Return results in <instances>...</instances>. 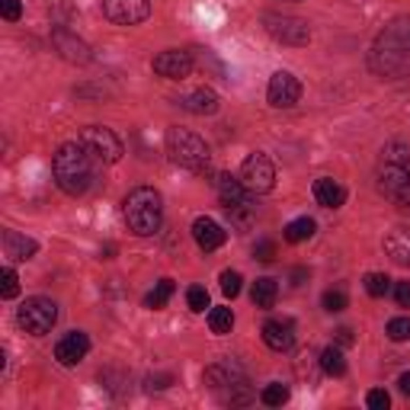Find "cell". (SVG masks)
<instances>
[{
    "mask_svg": "<svg viewBox=\"0 0 410 410\" xmlns=\"http://www.w3.org/2000/svg\"><path fill=\"white\" fill-rule=\"evenodd\" d=\"M52 174L55 183H58L61 192L68 196H84L90 190V180H93V164H90V148L87 145H61L52 157Z\"/></svg>",
    "mask_w": 410,
    "mask_h": 410,
    "instance_id": "6da1fadb",
    "label": "cell"
},
{
    "mask_svg": "<svg viewBox=\"0 0 410 410\" xmlns=\"http://www.w3.org/2000/svg\"><path fill=\"white\" fill-rule=\"evenodd\" d=\"M122 215H125V225H129L132 234L138 237H151L164 221V205H160V192L151 186H138L125 196L122 202Z\"/></svg>",
    "mask_w": 410,
    "mask_h": 410,
    "instance_id": "7a4b0ae2",
    "label": "cell"
},
{
    "mask_svg": "<svg viewBox=\"0 0 410 410\" xmlns=\"http://www.w3.org/2000/svg\"><path fill=\"white\" fill-rule=\"evenodd\" d=\"M410 58V20H395L372 45V68L379 74H397Z\"/></svg>",
    "mask_w": 410,
    "mask_h": 410,
    "instance_id": "3957f363",
    "label": "cell"
},
{
    "mask_svg": "<svg viewBox=\"0 0 410 410\" xmlns=\"http://www.w3.org/2000/svg\"><path fill=\"white\" fill-rule=\"evenodd\" d=\"M167 154L174 164L192 170V174L208 170V145L190 129H170L167 132Z\"/></svg>",
    "mask_w": 410,
    "mask_h": 410,
    "instance_id": "277c9868",
    "label": "cell"
},
{
    "mask_svg": "<svg viewBox=\"0 0 410 410\" xmlns=\"http://www.w3.org/2000/svg\"><path fill=\"white\" fill-rule=\"evenodd\" d=\"M16 320H20V327H23L26 334L42 337V334H48L55 327V320H58V304L48 302V298H29V302H23V308L16 311Z\"/></svg>",
    "mask_w": 410,
    "mask_h": 410,
    "instance_id": "5b68a950",
    "label": "cell"
},
{
    "mask_svg": "<svg viewBox=\"0 0 410 410\" xmlns=\"http://www.w3.org/2000/svg\"><path fill=\"white\" fill-rule=\"evenodd\" d=\"M241 183L247 186V192H253V196H263V192H269L276 186V167L273 160L266 157V154H250V157L241 164Z\"/></svg>",
    "mask_w": 410,
    "mask_h": 410,
    "instance_id": "8992f818",
    "label": "cell"
},
{
    "mask_svg": "<svg viewBox=\"0 0 410 410\" xmlns=\"http://www.w3.org/2000/svg\"><path fill=\"white\" fill-rule=\"evenodd\" d=\"M263 26H266V32H269L276 42H282V45H308V42H311V29H308V23L298 20V16L266 13Z\"/></svg>",
    "mask_w": 410,
    "mask_h": 410,
    "instance_id": "52a82bcc",
    "label": "cell"
},
{
    "mask_svg": "<svg viewBox=\"0 0 410 410\" xmlns=\"http://www.w3.org/2000/svg\"><path fill=\"white\" fill-rule=\"evenodd\" d=\"M379 190L385 192L401 212H410V170L407 167H401V164H385L379 174Z\"/></svg>",
    "mask_w": 410,
    "mask_h": 410,
    "instance_id": "ba28073f",
    "label": "cell"
},
{
    "mask_svg": "<svg viewBox=\"0 0 410 410\" xmlns=\"http://www.w3.org/2000/svg\"><path fill=\"white\" fill-rule=\"evenodd\" d=\"M80 145L90 148V154H97L99 160H106V164H115L122 157V141L115 138L113 129H103V125H87L84 135H80Z\"/></svg>",
    "mask_w": 410,
    "mask_h": 410,
    "instance_id": "9c48e42d",
    "label": "cell"
},
{
    "mask_svg": "<svg viewBox=\"0 0 410 410\" xmlns=\"http://www.w3.org/2000/svg\"><path fill=\"white\" fill-rule=\"evenodd\" d=\"M103 16L115 26H138L151 16L148 0H103Z\"/></svg>",
    "mask_w": 410,
    "mask_h": 410,
    "instance_id": "30bf717a",
    "label": "cell"
},
{
    "mask_svg": "<svg viewBox=\"0 0 410 410\" xmlns=\"http://www.w3.org/2000/svg\"><path fill=\"white\" fill-rule=\"evenodd\" d=\"M52 45L58 48V55L64 61H71V64H87V61L93 58L90 45H87L84 38H77L71 29H64V26H55L52 29Z\"/></svg>",
    "mask_w": 410,
    "mask_h": 410,
    "instance_id": "8fae6325",
    "label": "cell"
},
{
    "mask_svg": "<svg viewBox=\"0 0 410 410\" xmlns=\"http://www.w3.org/2000/svg\"><path fill=\"white\" fill-rule=\"evenodd\" d=\"M266 97H269V103H273L276 109H289V106H295L298 97H302V84H298L289 71H276V74L269 77Z\"/></svg>",
    "mask_w": 410,
    "mask_h": 410,
    "instance_id": "7c38bea8",
    "label": "cell"
},
{
    "mask_svg": "<svg viewBox=\"0 0 410 410\" xmlns=\"http://www.w3.org/2000/svg\"><path fill=\"white\" fill-rule=\"evenodd\" d=\"M154 71H157L160 77H167V80H183V77H190V71H192V55L180 52V48L160 52L157 58H154Z\"/></svg>",
    "mask_w": 410,
    "mask_h": 410,
    "instance_id": "4fadbf2b",
    "label": "cell"
},
{
    "mask_svg": "<svg viewBox=\"0 0 410 410\" xmlns=\"http://www.w3.org/2000/svg\"><path fill=\"white\" fill-rule=\"evenodd\" d=\"M90 353V337L80 334V330H74V334H68L64 340H58V346H55V359H58L61 365H77L80 359Z\"/></svg>",
    "mask_w": 410,
    "mask_h": 410,
    "instance_id": "5bb4252c",
    "label": "cell"
},
{
    "mask_svg": "<svg viewBox=\"0 0 410 410\" xmlns=\"http://www.w3.org/2000/svg\"><path fill=\"white\" fill-rule=\"evenodd\" d=\"M263 343L276 353H289L295 346V324L292 320H269L263 327Z\"/></svg>",
    "mask_w": 410,
    "mask_h": 410,
    "instance_id": "9a60e30c",
    "label": "cell"
},
{
    "mask_svg": "<svg viewBox=\"0 0 410 410\" xmlns=\"http://www.w3.org/2000/svg\"><path fill=\"white\" fill-rule=\"evenodd\" d=\"M192 237H196L199 250L212 253V250H218L221 243H225V237H228V234L221 231L218 221H212V218H196V221H192Z\"/></svg>",
    "mask_w": 410,
    "mask_h": 410,
    "instance_id": "2e32d148",
    "label": "cell"
},
{
    "mask_svg": "<svg viewBox=\"0 0 410 410\" xmlns=\"http://www.w3.org/2000/svg\"><path fill=\"white\" fill-rule=\"evenodd\" d=\"M38 250V243L32 241V237H23L20 231H3V253H7L10 260H32Z\"/></svg>",
    "mask_w": 410,
    "mask_h": 410,
    "instance_id": "e0dca14e",
    "label": "cell"
},
{
    "mask_svg": "<svg viewBox=\"0 0 410 410\" xmlns=\"http://www.w3.org/2000/svg\"><path fill=\"white\" fill-rule=\"evenodd\" d=\"M314 199L324 208H340L346 202V190L337 180H330V176H320V180H314Z\"/></svg>",
    "mask_w": 410,
    "mask_h": 410,
    "instance_id": "ac0fdd59",
    "label": "cell"
},
{
    "mask_svg": "<svg viewBox=\"0 0 410 410\" xmlns=\"http://www.w3.org/2000/svg\"><path fill=\"white\" fill-rule=\"evenodd\" d=\"M385 253L397 266H410V228H395L385 237Z\"/></svg>",
    "mask_w": 410,
    "mask_h": 410,
    "instance_id": "d6986e66",
    "label": "cell"
},
{
    "mask_svg": "<svg viewBox=\"0 0 410 410\" xmlns=\"http://www.w3.org/2000/svg\"><path fill=\"white\" fill-rule=\"evenodd\" d=\"M215 186H218V199H221L225 208H234V205L250 202V199H247V186H243L241 180H234V176H218Z\"/></svg>",
    "mask_w": 410,
    "mask_h": 410,
    "instance_id": "ffe728a7",
    "label": "cell"
},
{
    "mask_svg": "<svg viewBox=\"0 0 410 410\" xmlns=\"http://www.w3.org/2000/svg\"><path fill=\"white\" fill-rule=\"evenodd\" d=\"M180 106L196 113V115H212L215 109H218V97H215V90H208V87H199V90H192L190 97L180 99Z\"/></svg>",
    "mask_w": 410,
    "mask_h": 410,
    "instance_id": "44dd1931",
    "label": "cell"
},
{
    "mask_svg": "<svg viewBox=\"0 0 410 410\" xmlns=\"http://www.w3.org/2000/svg\"><path fill=\"white\" fill-rule=\"evenodd\" d=\"M250 298H253L257 308H273L276 298H279V285H276V279H257L253 282Z\"/></svg>",
    "mask_w": 410,
    "mask_h": 410,
    "instance_id": "7402d4cb",
    "label": "cell"
},
{
    "mask_svg": "<svg viewBox=\"0 0 410 410\" xmlns=\"http://www.w3.org/2000/svg\"><path fill=\"white\" fill-rule=\"evenodd\" d=\"M320 369H324V375H330V379H340V375H346V359H343V353L337 350V346H327V350L320 353Z\"/></svg>",
    "mask_w": 410,
    "mask_h": 410,
    "instance_id": "603a6c76",
    "label": "cell"
},
{
    "mask_svg": "<svg viewBox=\"0 0 410 410\" xmlns=\"http://www.w3.org/2000/svg\"><path fill=\"white\" fill-rule=\"evenodd\" d=\"M314 228H318V225H314V218H308V215H304V218H295V221L285 225V241L302 243V241H308V237L314 234Z\"/></svg>",
    "mask_w": 410,
    "mask_h": 410,
    "instance_id": "cb8c5ba5",
    "label": "cell"
},
{
    "mask_svg": "<svg viewBox=\"0 0 410 410\" xmlns=\"http://www.w3.org/2000/svg\"><path fill=\"white\" fill-rule=\"evenodd\" d=\"M174 289H176V285H174V279H160L157 285H154V292H151V295L145 298V304L157 311V308H164V304H167L170 298H174Z\"/></svg>",
    "mask_w": 410,
    "mask_h": 410,
    "instance_id": "d4e9b609",
    "label": "cell"
},
{
    "mask_svg": "<svg viewBox=\"0 0 410 410\" xmlns=\"http://www.w3.org/2000/svg\"><path fill=\"white\" fill-rule=\"evenodd\" d=\"M208 327H212V334H231V327H234V314L231 308H212L208 311Z\"/></svg>",
    "mask_w": 410,
    "mask_h": 410,
    "instance_id": "484cf974",
    "label": "cell"
},
{
    "mask_svg": "<svg viewBox=\"0 0 410 410\" xmlns=\"http://www.w3.org/2000/svg\"><path fill=\"white\" fill-rule=\"evenodd\" d=\"M263 404L266 407H279V404L289 401V385H279V381H273V385H266L263 388Z\"/></svg>",
    "mask_w": 410,
    "mask_h": 410,
    "instance_id": "4316f807",
    "label": "cell"
},
{
    "mask_svg": "<svg viewBox=\"0 0 410 410\" xmlns=\"http://www.w3.org/2000/svg\"><path fill=\"white\" fill-rule=\"evenodd\" d=\"M388 289H391V279H388L385 273H369L365 276V292H369L372 298H381Z\"/></svg>",
    "mask_w": 410,
    "mask_h": 410,
    "instance_id": "83f0119b",
    "label": "cell"
},
{
    "mask_svg": "<svg viewBox=\"0 0 410 410\" xmlns=\"http://www.w3.org/2000/svg\"><path fill=\"white\" fill-rule=\"evenodd\" d=\"M388 337L395 343H404L410 340V318H395L391 324H388Z\"/></svg>",
    "mask_w": 410,
    "mask_h": 410,
    "instance_id": "f1b7e54d",
    "label": "cell"
},
{
    "mask_svg": "<svg viewBox=\"0 0 410 410\" xmlns=\"http://www.w3.org/2000/svg\"><path fill=\"white\" fill-rule=\"evenodd\" d=\"M343 308H346V292H340V289L324 292V311L337 314V311H343Z\"/></svg>",
    "mask_w": 410,
    "mask_h": 410,
    "instance_id": "f546056e",
    "label": "cell"
},
{
    "mask_svg": "<svg viewBox=\"0 0 410 410\" xmlns=\"http://www.w3.org/2000/svg\"><path fill=\"white\" fill-rule=\"evenodd\" d=\"M186 302H190L192 311H205V308H208V292H205L202 285H192V289L186 292Z\"/></svg>",
    "mask_w": 410,
    "mask_h": 410,
    "instance_id": "4dcf8cb0",
    "label": "cell"
},
{
    "mask_svg": "<svg viewBox=\"0 0 410 410\" xmlns=\"http://www.w3.org/2000/svg\"><path fill=\"white\" fill-rule=\"evenodd\" d=\"M385 160L388 164H401V167H410V154L404 145H388L385 148Z\"/></svg>",
    "mask_w": 410,
    "mask_h": 410,
    "instance_id": "1f68e13d",
    "label": "cell"
},
{
    "mask_svg": "<svg viewBox=\"0 0 410 410\" xmlns=\"http://www.w3.org/2000/svg\"><path fill=\"white\" fill-rule=\"evenodd\" d=\"M0 279H3V285H0V295L3 298H16V292H20V279H16V273L13 269H3V276H0Z\"/></svg>",
    "mask_w": 410,
    "mask_h": 410,
    "instance_id": "d6a6232c",
    "label": "cell"
},
{
    "mask_svg": "<svg viewBox=\"0 0 410 410\" xmlns=\"http://www.w3.org/2000/svg\"><path fill=\"white\" fill-rule=\"evenodd\" d=\"M221 292H225V295L228 298H234L237 292H241V273H221Z\"/></svg>",
    "mask_w": 410,
    "mask_h": 410,
    "instance_id": "836d02e7",
    "label": "cell"
},
{
    "mask_svg": "<svg viewBox=\"0 0 410 410\" xmlns=\"http://www.w3.org/2000/svg\"><path fill=\"white\" fill-rule=\"evenodd\" d=\"M253 257H257L260 263H273L276 260V241H260L257 247H253Z\"/></svg>",
    "mask_w": 410,
    "mask_h": 410,
    "instance_id": "e575fe53",
    "label": "cell"
},
{
    "mask_svg": "<svg viewBox=\"0 0 410 410\" xmlns=\"http://www.w3.org/2000/svg\"><path fill=\"white\" fill-rule=\"evenodd\" d=\"M0 13H3V20L16 23V20L23 16V3H20V0H0Z\"/></svg>",
    "mask_w": 410,
    "mask_h": 410,
    "instance_id": "d590c367",
    "label": "cell"
},
{
    "mask_svg": "<svg viewBox=\"0 0 410 410\" xmlns=\"http://www.w3.org/2000/svg\"><path fill=\"white\" fill-rule=\"evenodd\" d=\"M365 401H369V407H372V410H388L391 397H388L385 388H375V391H369V397H365Z\"/></svg>",
    "mask_w": 410,
    "mask_h": 410,
    "instance_id": "8d00e7d4",
    "label": "cell"
},
{
    "mask_svg": "<svg viewBox=\"0 0 410 410\" xmlns=\"http://www.w3.org/2000/svg\"><path fill=\"white\" fill-rule=\"evenodd\" d=\"M395 298H397V304H401V308H410V282H397Z\"/></svg>",
    "mask_w": 410,
    "mask_h": 410,
    "instance_id": "74e56055",
    "label": "cell"
},
{
    "mask_svg": "<svg viewBox=\"0 0 410 410\" xmlns=\"http://www.w3.org/2000/svg\"><path fill=\"white\" fill-rule=\"evenodd\" d=\"M337 343H340V346H353V343H356L350 327H340V330H337Z\"/></svg>",
    "mask_w": 410,
    "mask_h": 410,
    "instance_id": "f35d334b",
    "label": "cell"
},
{
    "mask_svg": "<svg viewBox=\"0 0 410 410\" xmlns=\"http://www.w3.org/2000/svg\"><path fill=\"white\" fill-rule=\"evenodd\" d=\"M170 381H174L170 375H157V379H148V388H167Z\"/></svg>",
    "mask_w": 410,
    "mask_h": 410,
    "instance_id": "ab89813d",
    "label": "cell"
},
{
    "mask_svg": "<svg viewBox=\"0 0 410 410\" xmlns=\"http://www.w3.org/2000/svg\"><path fill=\"white\" fill-rule=\"evenodd\" d=\"M397 388H401L404 395H410V372H404L401 379H397Z\"/></svg>",
    "mask_w": 410,
    "mask_h": 410,
    "instance_id": "60d3db41",
    "label": "cell"
},
{
    "mask_svg": "<svg viewBox=\"0 0 410 410\" xmlns=\"http://www.w3.org/2000/svg\"><path fill=\"white\" fill-rule=\"evenodd\" d=\"M292 279H295V285H302V279H308V269H295V273H292Z\"/></svg>",
    "mask_w": 410,
    "mask_h": 410,
    "instance_id": "b9f144b4",
    "label": "cell"
}]
</instances>
